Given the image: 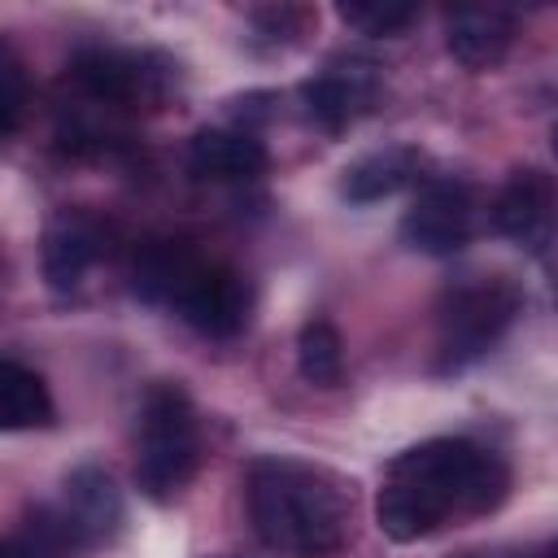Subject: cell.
I'll return each instance as SVG.
<instances>
[{"instance_id":"cell-1","label":"cell","mask_w":558,"mask_h":558,"mask_svg":"<svg viewBox=\"0 0 558 558\" xmlns=\"http://www.w3.org/2000/svg\"><path fill=\"white\" fill-rule=\"evenodd\" d=\"M506 493L510 471L493 449L462 436H436L388 462L384 488L375 493V519L388 541L410 545L449 519L497 510Z\"/></svg>"},{"instance_id":"cell-2","label":"cell","mask_w":558,"mask_h":558,"mask_svg":"<svg viewBox=\"0 0 558 558\" xmlns=\"http://www.w3.org/2000/svg\"><path fill=\"white\" fill-rule=\"evenodd\" d=\"M248 519L283 558H336L349 545V493L340 475L301 458H257L244 480Z\"/></svg>"},{"instance_id":"cell-3","label":"cell","mask_w":558,"mask_h":558,"mask_svg":"<svg viewBox=\"0 0 558 558\" xmlns=\"http://www.w3.org/2000/svg\"><path fill=\"white\" fill-rule=\"evenodd\" d=\"M135 484L148 501H174L187 480L196 475L201 462V432H196V410L192 397L157 379L144 401H140V436H135Z\"/></svg>"},{"instance_id":"cell-4","label":"cell","mask_w":558,"mask_h":558,"mask_svg":"<svg viewBox=\"0 0 558 558\" xmlns=\"http://www.w3.org/2000/svg\"><path fill=\"white\" fill-rule=\"evenodd\" d=\"M523 296L501 275H471L453 283L436 305V371H462L480 362L514 323Z\"/></svg>"},{"instance_id":"cell-5","label":"cell","mask_w":558,"mask_h":558,"mask_svg":"<svg viewBox=\"0 0 558 558\" xmlns=\"http://www.w3.org/2000/svg\"><path fill=\"white\" fill-rule=\"evenodd\" d=\"M179 65L161 52L148 48H78L70 61V83L96 100V105H113V109H161L174 92V74Z\"/></svg>"},{"instance_id":"cell-6","label":"cell","mask_w":558,"mask_h":558,"mask_svg":"<svg viewBox=\"0 0 558 558\" xmlns=\"http://www.w3.org/2000/svg\"><path fill=\"white\" fill-rule=\"evenodd\" d=\"M410 248L427 257H453L475 235V192L462 179H427L401 218Z\"/></svg>"},{"instance_id":"cell-7","label":"cell","mask_w":558,"mask_h":558,"mask_svg":"<svg viewBox=\"0 0 558 558\" xmlns=\"http://www.w3.org/2000/svg\"><path fill=\"white\" fill-rule=\"evenodd\" d=\"M174 310L192 331H201L209 340H231L253 318V288L235 266L201 262V270L192 275V283L183 288Z\"/></svg>"},{"instance_id":"cell-8","label":"cell","mask_w":558,"mask_h":558,"mask_svg":"<svg viewBox=\"0 0 558 558\" xmlns=\"http://www.w3.org/2000/svg\"><path fill=\"white\" fill-rule=\"evenodd\" d=\"M488 218H493L497 235H506L523 248H541L558 227V187H554V179L545 170H532V166L514 170L501 183V192L493 196Z\"/></svg>"},{"instance_id":"cell-9","label":"cell","mask_w":558,"mask_h":558,"mask_svg":"<svg viewBox=\"0 0 558 558\" xmlns=\"http://www.w3.org/2000/svg\"><path fill=\"white\" fill-rule=\"evenodd\" d=\"M105 253V227L83 209H57L44 227L39 266L52 292H74Z\"/></svg>"},{"instance_id":"cell-10","label":"cell","mask_w":558,"mask_h":558,"mask_svg":"<svg viewBox=\"0 0 558 558\" xmlns=\"http://www.w3.org/2000/svg\"><path fill=\"white\" fill-rule=\"evenodd\" d=\"M270 166L266 144L240 126H205L187 144V170L209 183H248Z\"/></svg>"},{"instance_id":"cell-11","label":"cell","mask_w":558,"mask_h":558,"mask_svg":"<svg viewBox=\"0 0 558 558\" xmlns=\"http://www.w3.org/2000/svg\"><path fill=\"white\" fill-rule=\"evenodd\" d=\"M301 100L323 131H340L375 100V74L366 61H331L327 70L301 83Z\"/></svg>"},{"instance_id":"cell-12","label":"cell","mask_w":558,"mask_h":558,"mask_svg":"<svg viewBox=\"0 0 558 558\" xmlns=\"http://www.w3.org/2000/svg\"><path fill=\"white\" fill-rule=\"evenodd\" d=\"M61 510L74 523L83 545H100L122 527V488L113 484V475L96 462H83L65 475L61 488Z\"/></svg>"},{"instance_id":"cell-13","label":"cell","mask_w":558,"mask_h":558,"mask_svg":"<svg viewBox=\"0 0 558 558\" xmlns=\"http://www.w3.org/2000/svg\"><path fill=\"white\" fill-rule=\"evenodd\" d=\"M514 44V17L497 4H475V9H453L445 17V48L453 52L458 65L466 70H493L506 61Z\"/></svg>"},{"instance_id":"cell-14","label":"cell","mask_w":558,"mask_h":558,"mask_svg":"<svg viewBox=\"0 0 558 558\" xmlns=\"http://www.w3.org/2000/svg\"><path fill=\"white\" fill-rule=\"evenodd\" d=\"M201 262L205 257L187 248L183 240H144L131 253V292L148 305H179Z\"/></svg>"},{"instance_id":"cell-15","label":"cell","mask_w":558,"mask_h":558,"mask_svg":"<svg viewBox=\"0 0 558 558\" xmlns=\"http://www.w3.org/2000/svg\"><path fill=\"white\" fill-rule=\"evenodd\" d=\"M423 170V153L410 148V144H388V148H375L366 157H357L353 166H344V179H340V192L353 201V205H375V201H388L397 196L401 187H410Z\"/></svg>"},{"instance_id":"cell-16","label":"cell","mask_w":558,"mask_h":558,"mask_svg":"<svg viewBox=\"0 0 558 558\" xmlns=\"http://www.w3.org/2000/svg\"><path fill=\"white\" fill-rule=\"evenodd\" d=\"M52 418H57V405H52L48 384L31 366L4 357L0 362V423H4V432L48 427Z\"/></svg>"},{"instance_id":"cell-17","label":"cell","mask_w":558,"mask_h":558,"mask_svg":"<svg viewBox=\"0 0 558 558\" xmlns=\"http://www.w3.org/2000/svg\"><path fill=\"white\" fill-rule=\"evenodd\" d=\"M74 549H83L78 532L65 519V510H52V506H35L22 519V527L9 536L13 558H70Z\"/></svg>"},{"instance_id":"cell-18","label":"cell","mask_w":558,"mask_h":558,"mask_svg":"<svg viewBox=\"0 0 558 558\" xmlns=\"http://www.w3.org/2000/svg\"><path fill=\"white\" fill-rule=\"evenodd\" d=\"M296 366L314 388H336L344 375V344L327 318H310L296 336Z\"/></svg>"},{"instance_id":"cell-19","label":"cell","mask_w":558,"mask_h":558,"mask_svg":"<svg viewBox=\"0 0 558 558\" xmlns=\"http://www.w3.org/2000/svg\"><path fill=\"white\" fill-rule=\"evenodd\" d=\"M336 13L344 26H353L357 35H375V39H397L418 17L414 4H397V0H353V4H340Z\"/></svg>"},{"instance_id":"cell-20","label":"cell","mask_w":558,"mask_h":558,"mask_svg":"<svg viewBox=\"0 0 558 558\" xmlns=\"http://www.w3.org/2000/svg\"><path fill=\"white\" fill-rule=\"evenodd\" d=\"M26 74H22V61L9 44H0V126L4 135H13L22 126V113H26Z\"/></svg>"},{"instance_id":"cell-21","label":"cell","mask_w":558,"mask_h":558,"mask_svg":"<svg viewBox=\"0 0 558 558\" xmlns=\"http://www.w3.org/2000/svg\"><path fill=\"white\" fill-rule=\"evenodd\" d=\"M549 140H554V153H558V126H554V135H549Z\"/></svg>"},{"instance_id":"cell-22","label":"cell","mask_w":558,"mask_h":558,"mask_svg":"<svg viewBox=\"0 0 558 558\" xmlns=\"http://www.w3.org/2000/svg\"><path fill=\"white\" fill-rule=\"evenodd\" d=\"M545 558H558V545H554V549H549V554H545Z\"/></svg>"}]
</instances>
